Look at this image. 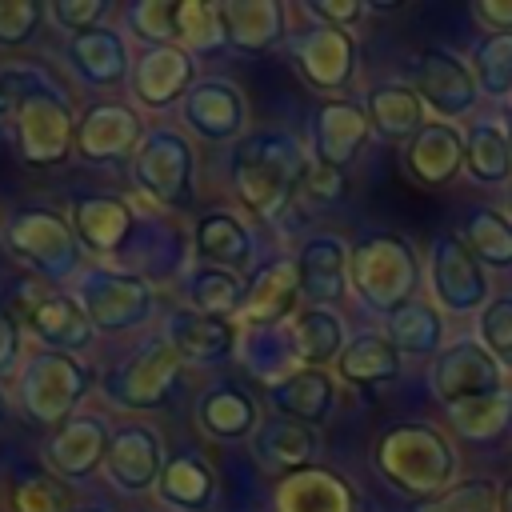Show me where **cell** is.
Wrapping results in <instances>:
<instances>
[{"instance_id": "cell-1", "label": "cell", "mask_w": 512, "mask_h": 512, "mask_svg": "<svg viewBox=\"0 0 512 512\" xmlns=\"http://www.w3.org/2000/svg\"><path fill=\"white\" fill-rule=\"evenodd\" d=\"M312 152L288 128H248L228 152V184L236 200L264 224L292 228Z\"/></svg>"}, {"instance_id": "cell-2", "label": "cell", "mask_w": 512, "mask_h": 512, "mask_svg": "<svg viewBox=\"0 0 512 512\" xmlns=\"http://www.w3.org/2000/svg\"><path fill=\"white\" fill-rule=\"evenodd\" d=\"M368 464L396 496L412 504L448 492L460 476V452L432 420H396L380 428L368 448Z\"/></svg>"}, {"instance_id": "cell-3", "label": "cell", "mask_w": 512, "mask_h": 512, "mask_svg": "<svg viewBox=\"0 0 512 512\" xmlns=\"http://www.w3.org/2000/svg\"><path fill=\"white\" fill-rule=\"evenodd\" d=\"M8 124L24 164L52 168L76 152V108L40 64L16 60V104Z\"/></svg>"}, {"instance_id": "cell-4", "label": "cell", "mask_w": 512, "mask_h": 512, "mask_svg": "<svg viewBox=\"0 0 512 512\" xmlns=\"http://www.w3.org/2000/svg\"><path fill=\"white\" fill-rule=\"evenodd\" d=\"M424 260L404 232H364L348 252V288L372 316H392L420 296Z\"/></svg>"}, {"instance_id": "cell-5", "label": "cell", "mask_w": 512, "mask_h": 512, "mask_svg": "<svg viewBox=\"0 0 512 512\" xmlns=\"http://www.w3.org/2000/svg\"><path fill=\"white\" fill-rule=\"evenodd\" d=\"M0 240L16 264H24L28 272H36L48 284H68L80 276L84 248H80L68 216H60L56 208H44V204L12 208L0 228Z\"/></svg>"}, {"instance_id": "cell-6", "label": "cell", "mask_w": 512, "mask_h": 512, "mask_svg": "<svg viewBox=\"0 0 512 512\" xmlns=\"http://www.w3.org/2000/svg\"><path fill=\"white\" fill-rule=\"evenodd\" d=\"M92 388H96L92 364L68 352H52V348L28 352L16 372V400L24 416L44 428H60L64 420H72Z\"/></svg>"}, {"instance_id": "cell-7", "label": "cell", "mask_w": 512, "mask_h": 512, "mask_svg": "<svg viewBox=\"0 0 512 512\" xmlns=\"http://www.w3.org/2000/svg\"><path fill=\"white\" fill-rule=\"evenodd\" d=\"M72 296L80 300L88 324L104 336L136 332L156 316V284L132 268H80V276L72 280Z\"/></svg>"}, {"instance_id": "cell-8", "label": "cell", "mask_w": 512, "mask_h": 512, "mask_svg": "<svg viewBox=\"0 0 512 512\" xmlns=\"http://www.w3.org/2000/svg\"><path fill=\"white\" fill-rule=\"evenodd\" d=\"M128 176L136 192L156 208H184L196 196V148L188 132L156 124L144 132L140 148L128 160Z\"/></svg>"}, {"instance_id": "cell-9", "label": "cell", "mask_w": 512, "mask_h": 512, "mask_svg": "<svg viewBox=\"0 0 512 512\" xmlns=\"http://www.w3.org/2000/svg\"><path fill=\"white\" fill-rule=\"evenodd\" d=\"M180 376H184V360L172 352L164 332H156L140 340L112 372H104L96 388L120 412H156L176 396Z\"/></svg>"}, {"instance_id": "cell-10", "label": "cell", "mask_w": 512, "mask_h": 512, "mask_svg": "<svg viewBox=\"0 0 512 512\" xmlns=\"http://www.w3.org/2000/svg\"><path fill=\"white\" fill-rule=\"evenodd\" d=\"M288 56H292L296 76L324 100L348 96L356 84V72H360L356 36L344 28H332L324 20H308L304 28L288 32Z\"/></svg>"}, {"instance_id": "cell-11", "label": "cell", "mask_w": 512, "mask_h": 512, "mask_svg": "<svg viewBox=\"0 0 512 512\" xmlns=\"http://www.w3.org/2000/svg\"><path fill=\"white\" fill-rule=\"evenodd\" d=\"M428 300L444 316H476L492 300L488 268L464 248L460 232H436L424 252Z\"/></svg>"}, {"instance_id": "cell-12", "label": "cell", "mask_w": 512, "mask_h": 512, "mask_svg": "<svg viewBox=\"0 0 512 512\" xmlns=\"http://www.w3.org/2000/svg\"><path fill=\"white\" fill-rule=\"evenodd\" d=\"M408 84L416 88V96L424 100L432 120L460 124V120L476 116V108H480V88H476L472 64L444 44H428L412 56Z\"/></svg>"}, {"instance_id": "cell-13", "label": "cell", "mask_w": 512, "mask_h": 512, "mask_svg": "<svg viewBox=\"0 0 512 512\" xmlns=\"http://www.w3.org/2000/svg\"><path fill=\"white\" fill-rule=\"evenodd\" d=\"M428 384H432V396L444 408L472 404V400H484V396H496V392L508 388L504 368L488 356V348L476 336L448 340L440 348V356L432 360V368H428Z\"/></svg>"}, {"instance_id": "cell-14", "label": "cell", "mask_w": 512, "mask_h": 512, "mask_svg": "<svg viewBox=\"0 0 512 512\" xmlns=\"http://www.w3.org/2000/svg\"><path fill=\"white\" fill-rule=\"evenodd\" d=\"M180 124L188 140L204 144H236L248 132V100L228 76H200L180 100Z\"/></svg>"}, {"instance_id": "cell-15", "label": "cell", "mask_w": 512, "mask_h": 512, "mask_svg": "<svg viewBox=\"0 0 512 512\" xmlns=\"http://www.w3.org/2000/svg\"><path fill=\"white\" fill-rule=\"evenodd\" d=\"M68 224H72L84 252H92L100 260H116V256L132 252L136 232H140V212L124 196L88 192V196H76L68 204Z\"/></svg>"}, {"instance_id": "cell-16", "label": "cell", "mask_w": 512, "mask_h": 512, "mask_svg": "<svg viewBox=\"0 0 512 512\" xmlns=\"http://www.w3.org/2000/svg\"><path fill=\"white\" fill-rule=\"evenodd\" d=\"M164 460H168L164 436L148 420H124L112 428L108 456H104L100 472L120 496H144V492H156Z\"/></svg>"}, {"instance_id": "cell-17", "label": "cell", "mask_w": 512, "mask_h": 512, "mask_svg": "<svg viewBox=\"0 0 512 512\" xmlns=\"http://www.w3.org/2000/svg\"><path fill=\"white\" fill-rule=\"evenodd\" d=\"M144 132H148V124L132 104H124V100H92L76 116V152L88 164L132 160V152L140 148Z\"/></svg>"}, {"instance_id": "cell-18", "label": "cell", "mask_w": 512, "mask_h": 512, "mask_svg": "<svg viewBox=\"0 0 512 512\" xmlns=\"http://www.w3.org/2000/svg\"><path fill=\"white\" fill-rule=\"evenodd\" d=\"M196 60L180 48V44H164V48H140L132 56V72H128V92L140 108L148 112H168L180 108V100L188 96V88L196 84Z\"/></svg>"}, {"instance_id": "cell-19", "label": "cell", "mask_w": 512, "mask_h": 512, "mask_svg": "<svg viewBox=\"0 0 512 512\" xmlns=\"http://www.w3.org/2000/svg\"><path fill=\"white\" fill-rule=\"evenodd\" d=\"M368 140H372V128H368V112H364L360 96H332V100L316 104V112H312V144H308L312 164L348 172Z\"/></svg>"}, {"instance_id": "cell-20", "label": "cell", "mask_w": 512, "mask_h": 512, "mask_svg": "<svg viewBox=\"0 0 512 512\" xmlns=\"http://www.w3.org/2000/svg\"><path fill=\"white\" fill-rule=\"evenodd\" d=\"M304 308L292 256H268L244 276V328H280Z\"/></svg>"}, {"instance_id": "cell-21", "label": "cell", "mask_w": 512, "mask_h": 512, "mask_svg": "<svg viewBox=\"0 0 512 512\" xmlns=\"http://www.w3.org/2000/svg\"><path fill=\"white\" fill-rule=\"evenodd\" d=\"M348 252L352 244L336 232H312L296 252V276H300V296L312 308H336L348 300Z\"/></svg>"}, {"instance_id": "cell-22", "label": "cell", "mask_w": 512, "mask_h": 512, "mask_svg": "<svg viewBox=\"0 0 512 512\" xmlns=\"http://www.w3.org/2000/svg\"><path fill=\"white\" fill-rule=\"evenodd\" d=\"M108 440H112V424L96 412H76L72 420H64L48 444H44V464L52 476L60 480H88L104 468L108 456Z\"/></svg>"}, {"instance_id": "cell-23", "label": "cell", "mask_w": 512, "mask_h": 512, "mask_svg": "<svg viewBox=\"0 0 512 512\" xmlns=\"http://www.w3.org/2000/svg\"><path fill=\"white\" fill-rule=\"evenodd\" d=\"M164 340L184 360V368H220L240 352V324L212 320L192 308H172L164 320Z\"/></svg>"}, {"instance_id": "cell-24", "label": "cell", "mask_w": 512, "mask_h": 512, "mask_svg": "<svg viewBox=\"0 0 512 512\" xmlns=\"http://www.w3.org/2000/svg\"><path fill=\"white\" fill-rule=\"evenodd\" d=\"M64 64L88 88H120V84H128V72H132L128 36L120 28H112V24L80 32V36H68Z\"/></svg>"}, {"instance_id": "cell-25", "label": "cell", "mask_w": 512, "mask_h": 512, "mask_svg": "<svg viewBox=\"0 0 512 512\" xmlns=\"http://www.w3.org/2000/svg\"><path fill=\"white\" fill-rule=\"evenodd\" d=\"M404 172L420 188H448L456 176H464V128L448 120H428L404 144Z\"/></svg>"}, {"instance_id": "cell-26", "label": "cell", "mask_w": 512, "mask_h": 512, "mask_svg": "<svg viewBox=\"0 0 512 512\" xmlns=\"http://www.w3.org/2000/svg\"><path fill=\"white\" fill-rule=\"evenodd\" d=\"M192 252H196V264H212V268H228L236 276L252 272V260H256V232L248 228L244 216L228 212V208H212V212H200L192 220Z\"/></svg>"}, {"instance_id": "cell-27", "label": "cell", "mask_w": 512, "mask_h": 512, "mask_svg": "<svg viewBox=\"0 0 512 512\" xmlns=\"http://www.w3.org/2000/svg\"><path fill=\"white\" fill-rule=\"evenodd\" d=\"M224 40L240 56H264L288 44V8L280 0H220Z\"/></svg>"}, {"instance_id": "cell-28", "label": "cell", "mask_w": 512, "mask_h": 512, "mask_svg": "<svg viewBox=\"0 0 512 512\" xmlns=\"http://www.w3.org/2000/svg\"><path fill=\"white\" fill-rule=\"evenodd\" d=\"M272 512H356V488L328 464H308L276 480Z\"/></svg>"}, {"instance_id": "cell-29", "label": "cell", "mask_w": 512, "mask_h": 512, "mask_svg": "<svg viewBox=\"0 0 512 512\" xmlns=\"http://www.w3.org/2000/svg\"><path fill=\"white\" fill-rule=\"evenodd\" d=\"M260 404L244 384L216 380L196 396V428L216 444H240L252 440L260 428Z\"/></svg>"}, {"instance_id": "cell-30", "label": "cell", "mask_w": 512, "mask_h": 512, "mask_svg": "<svg viewBox=\"0 0 512 512\" xmlns=\"http://www.w3.org/2000/svg\"><path fill=\"white\" fill-rule=\"evenodd\" d=\"M264 400H268V408L276 416H288V420H300V424L320 428L336 412L340 384H336L332 368H296L280 384L264 388Z\"/></svg>"}, {"instance_id": "cell-31", "label": "cell", "mask_w": 512, "mask_h": 512, "mask_svg": "<svg viewBox=\"0 0 512 512\" xmlns=\"http://www.w3.org/2000/svg\"><path fill=\"white\" fill-rule=\"evenodd\" d=\"M248 444H252V456H256V464L264 472L288 476V472H300V468L316 464V456H320V428L272 412V416L260 420V428L252 432Z\"/></svg>"}, {"instance_id": "cell-32", "label": "cell", "mask_w": 512, "mask_h": 512, "mask_svg": "<svg viewBox=\"0 0 512 512\" xmlns=\"http://www.w3.org/2000/svg\"><path fill=\"white\" fill-rule=\"evenodd\" d=\"M164 512H208L220 496V480H216V468L192 452V448H180L164 460V472L156 480V492Z\"/></svg>"}, {"instance_id": "cell-33", "label": "cell", "mask_w": 512, "mask_h": 512, "mask_svg": "<svg viewBox=\"0 0 512 512\" xmlns=\"http://www.w3.org/2000/svg\"><path fill=\"white\" fill-rule=\"evenodd\" d=\"M360 100H364L372 136L376 140H388V144H408L432 120L428 108H424V100L416 96V88L408 80H380Z\"/></svg>"}, {"instance_id": "cell-34", "label": "cell", "mask_w": 512, "mask_h": 512, "mask_svg": "<svg viewBox=\"0 0 512 512\" xmlns=\"http://www.w3.org/2000/svg\"><path fill=\"white\" fill-rule=\"evenodd\" d=\"M28 328H32V336H36L44 348L68 352V356L84 352V348L96 340V328L88 324L80 300H76L72 292H64V288L44 292V296L28 308Z\"/></svg>"}, {"instance_id": "cell-35", "label": "cell", "mask_w": 512, "mask_h": 512, "mask_svg": "<svg viewBox=\"0 0 512 512\" xmlns=\"http://www.w3.org/2000/svg\"><path fill=\"white\" fill-rule=\"evenodd\" d=\"M332 368H336V380H344L352 388H380L404 372V356L396 352V344L384 332L364 328V332L348 336V344Z\"/></svg>"}, {"instance_id": "cell-36", "label": "cell", "mask_w": 512, "mask_h": 512, "mask_svg": "<svg viewBox=\"0 0 512 512\" xmlns=\"http://www.w3.org/2000/svg\"><path fill=\"white\" fill-rule=\"evenodd\" d=\"M288 340H292V356L300 368H332L348 344V328L336 308L304 304L288 320Z\"/></svg>"}, {"instance_id": "cell-37", "label": "cell", "mask_w": 512, "mask_h": 512, "mask_svg": "<svg viewBox=\"0 0 512 512\" xmlns=\"http://www.w3.org/2000/svg\"><path fill=\"white\" fill-rule=\"evenodd\" d=\"M384 336L396 344L400 356L436 360L440 348L448 344V316L428 296H416L404 308H396L392 316H384Z\"/></svg>"}, {"instance_id": "cell-38", "label": "cell", "mask_w": 512, "mask_h": 512, "mask_svg": "<svg viewBox=\"0 0 512 512\" xmlns=\"http://www.w3.org/2000/svg\"><path fill=\"white\" fill-rule=\"evenodd\" d=\"M464 176L480 188H504L512 180V144L500 116H476L464 128Z\"/></svg>"}, {"instance_id": "cell-39", "label": "cell", "mask_w": 512, "mask_h": 512, "mask_svg": "<svg viewBox=\"0 0 512 512\" xmlns=\"http://www.w3.org/2000/svg\"><path fill=\"white\" fill-rule=\"evenodd\" d=\"M180 296L184 308L212 316V320H236L244 312V276L228 272V268H212V264H188L180 276Z\"/></svg>"}, {"instance_id": "cell-40", "label": "cell", "mask_w": 512, "mask_h": 512, "mask_svg": "<svg viewBox=\"0 0 512 512\" xmlns=\"http://www.w3.org/2000/svg\"><path fill=\"white\" fill-rule=\"evenodd\" d=\"M460 240L488 272H512V216L504 208H472L460 228Z\"/></svg>"}, {"instance_id": "cell-41", "label": "cell", "mask_w": 512, "mask_h": 512, "mask_svg": "<svg viewBox=\"0 0 512 512\" xmlns=\"http://www.w3.org/2000/svg\"><path fill=\"white\" fill-rule=\"evenodd\" d=\"M244 368L264 384H280L288 372H296V356H292V340H288V324L280 328H240V352Z\"/></svg>"}, {"instance_id": "cell-42", "label": "cell", "mask_w": 512, "mask_h": 512, "mask_svg": "<svg viewBox=\"0 0 512 512\" xmlns=\"http://www.w3.org/2000/svg\"><path fill=\"white\" fill-rule=\"evenodd\" d=\"M176 44L196 64L220 56L228 48L224 24H220V4H212V0H176Z\"/></svg>"}, {"instance_id": "cell-43", "label": "cell", "mask_w": 512, "mask_h": 512, "mask_svg": "<svg viewBox=\"0 0 512 512\" xmlns=\"http://www.w3.org/2000/svg\"><path fill=\"white\" fill-rule=\"evenodd\" d=\"M468 64H472V76H476L480 96L508 104V96H512V32H504V36H480L472 44V52H468Z\"/></svg>"}, {"instance_id": "cell-44", "label": "cell", "mask_w": 512, "mask_h": 512, "mask_svg": "<svg viewBox=\"0 0 512 512\" xmlns=\"http://www.w3.org/2000/svg\"><path fill=\"white\" fill-rule=\"evenodd\" d=\"M512 420V388L472 400V404H456L448 408V424L464 436V440H496Z\"/></svg>"}, {"instance_id": "cell-45", "label": "cell", "mask_w": 512, "mask_h": 512, "mask_svg": "<svg viewBox=\"0 0 512 512\" xmlns=\"http://www.w3.org/2000/svg\"><path fill=\"white\" fill-rule=\"evenodd\" d=\"M124 28L144 48L176 44V0H132L124 8Z\"/></svg>"}, {"instance_id": "cell-46", "label": "cell", "mask_w": 512, "mask_h": 512, "mask_svg": "<svg viewBox=\"0 0 512 512\" xmlns=\"http://www.w3.org/2000/svg\"><path fill=\"white\" fill-rule=\"evenodd\" d=\"M476 340L488 348V356L512 372V292L492 296L480 312H476Z\"/></svg>"}, {"instance_id": "cell-47", "label": "cell", "mask_w": 512, "mask_h": 512, "mask_svg": "<svg viewBox=\"0 0 512 512\" xmlns=\"http://www.w3.org/2000/svg\"><path fill=\"white\" fill-rule=\"evenodd\" d=\"M416 512H496V484L484 476L456 480L448 492L416 504Z\"/></svg>"}, {"instance_id": "cell-48", "label": "cell", "mask_w": 512, "mask_h": 512, "mask_svg": "<svg viewBox=\"0 0 512 512\" xmlns=\"http://www.w3.org/2000/svg\"><path fill=\"white\" fill-rule=\"evenodd\" d=\"M48 8L40 0H0V48H24L44 28Z\"/></svg>"}, {"instance_id": "cell-49", "label": "cell", "mask_w": 512, "mask_h": 512, "mask_svg": "<svg viewBox=\"0 0 512 512\" xmlns=\"http://www.w3.org/2000/svg\"><path fill=\"white\" fill-rule=\"evenodd\" d=\"M108 16H112V0H52L48 4V20L68 36L104 28Z\"/></svg>"}, {"instance_id": "cell-50", "label": "cell", "mask_w": 512, "mask_h": 512, "mask_svg": "<svg viewBox=\"0 0 512 512\" xmlns=\"http://www.w3.org/2000/svg\"><path fill=\"white\" fill-rule=\"evenodd\" d=\"M12 512H68V496L52 476H24L12 488Z\"/></svg>"}, {"instance_id": "cell-51", "label": "cell", "mask_w": 512, "mask_h": 512, "mask_svg": "<svg viewBox=\"0 0 512 512\" xmlns=\"http://www.w3.org/2000/svg\"><path fill=\"white\" fill-rule=\"evenodd\" d=\"M344 196H348V172L324 168V164H312L308 168V180L300 188V200H308L312 208H336Z\"/></svg>"}, {"instance_id": "cell-52", "label": "cell", "mask_w": 512, "mask_h": 512, "mask_svg": "<svg viewBox=\"0 0 512 512\" xmlns=\"http://www.w3.org/2000/svg\"><path fill=\"white\" fill-rule=\"evenodd\" d=\"M304 12H308L312 20H324V24H332V28L352 32V28L368 16V4H364V0H308Z\"/></svg>"}, {"instance_id": "cell-53", "label": "cell", "mask_w": 512, "mask_h": 512, "mask_svg": "<svg viewBox=\"0 0 512 512\" xmlns=\"http://www.w3.org/2000/svg\"><path fill=\"white\" fill-rule=\"evenodd\" d=\"M472 20L488 36H504L512 32V0H472Z\"/></svg>"}, {"instance_id": "cell-54", "label": "cell", "mask_w": 512, "mask_h": 512, "mask_svg": "<svg viewBox=\"0 0 512 512\" xmlns=\"http://www.w3.org/2000/svg\"><path fill=\"white\" fill-rule=\"evenodd\" d=\"M20 320L8 312V308H0V380L4 376H12L16 372V364H24L20 360Z\"/></svg>"}, {"instance_id": "cell-55", "label": "cell", "mask_w": 512, "mask_h": 512, "mask_svg": "<svg viewBox=\"0 0 512 512\" xmlns=\"http://www.w3.org/2000/svg\"><path fill=\"white\" fill-rule=\"evenodd\" d=\"M12 104H16V60L0 68V124H8Z\"/></svg>"}, {"instance_id": "cell-56", "label": "cell", "mask_w": 512, "mask_h": 512, "mask_svg": "<svg viewBox=\"0 0 512 512\" xmlns=\"http://www.w3.org/2000/svg\"><path fill=\"white\" fill-rule=\"evenodd\" d=\"M496 512H512V480H504L496 488Z\"/></svg>"}, {"instance_id": "cell-57", "label": "cell", "mask_w": 512, "mask_h": 512, "mask_svg": "<svg viewBox=\"0 0 512 512\" xmlns=\"http://www.w3.org/2000/svg\"><path fill=\"white\" fill-rule=\"evenodd\" d=\"M504 212H508V216H512V180H508V184H504Z\"/></svg>"}, {"instance_id": "cell-58", "label": "cell", "mask_w": 512, "mask_h": 512, "mask_svg": "<svg viewBox=\"0 0 512 512\" xmlns=\"http://www.w3.org/2000/svg\"><path fill=\"white\" fill-rule=\"evenodd\" d=\"M500 124H504V132H508V144H512V112L504 108V116H500Z\"/></svg>"}, {"instance_id": "cell-59", "label": "cell", "mask_w": 512, "mask_h": 512, "mask_svg": "<svg viewBox=\"0 0 512 512\" xmlns=\"http://www.w3.org/2000/svg\"><path fill=\"white\" fill-rule=\"evenodd\" d=\"M8 420V396H4V388H0V424Z\"/></svg>"}, {"instance_id": "cell-60", "label": "cell", "mask_w": 512, "mask_h": 512, "mask_svg": "<svg viewBox=\"0 0 512 512\" xmlns=\"http://www.w3.org/2000/svg\"><path fill=\"white\" fill-rule=\"evenodd\" d=\"M72 512H112V508H104V504H84V508H72Z\"/></svg>"}, {"instance_id": "cell-61", "label": "cell", "mask_w": 512, "mask_h": 512, "mask_svg": "<svg viewBox=\"0 0 512 512\" xmlns=\"http://www.w3.org/2000/svg\"><path fill=\"white\" fill-rule=\"evenodd\" d=\"M508 112H512V96H508Z\"/></svg>"}]
</instances>
